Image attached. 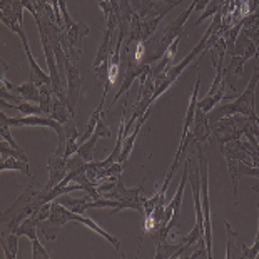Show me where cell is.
Segmentation results:
<instances>
[{
	"instance_id": "cell-24",
	"label": "cell",
	"mask_w": 259,
	"mask_h": 259,
	"mask_svg": "<svg viewBox=\"0 0 259 259\" xmlns=\"http://www.w3.org/2000/svg\"><path fill=\"white\" fill-rule=\"evenodd\" d=\"M224 84L219 87V91L214 94V96H206L204 99H201V101H197V107H201L204 112H211L214 107L218 106L219 102L223 101V99H226V94H224Z\"/></svg>"
},
{
	"instance_id": "cell-5",
	"label": "cell",
	"mask_w": 259,
	"mask_h": 259,
	"mask_svg": "<svg viewBox=\"0 0 259 259\" xmlns=\"http://www.w3.org/2000/svg\"><path fill=\"white\" fill-rule=\"evenodd\" d=\"M38 219L35 214H32V216H29L27 219H24L20 224H19V228L14 231L15 234L19 236H27V238L30 239L32 242V257L34 259H51V254L46 251V247H44L40 244V241H38L37 238V234H38Z\"/></svg>"
},
{
	"instance_id": "cell-21",
	"label": "cell",
	"mask_w": 259,
	"mask_h": 259,
	"mask_svg": "<svg viewBox=\"0 0 259 259\" xmlns=\"http://www.w3.org/2000/svg\"><path fill=\"white\" fill-rule=\"evenodd\" d=\"M51 117L59 120L60 124H67L70 119H74V115L70 114L67 104L60 101L59 97L54 96V104H52V111H51Z\"/></svg>"
},
{
	"instance_id": "cell-28",
	"label": "cell",
	"mask_w": 259,
	"mask_h": 259,
	"mask_svg": "<svg viewBox=\"0 0 259 259\" xmlns=\"http://www.w3.org/2000/svg\"><path fill=\"white\" fill-rule=\"evenodd\" d=\"M224 228H226V234H228V246H226V257L233 259L238 256V251H236V239H238V233L236 229H233L228 221H224Z\"/></svg>"
},
{
	"instance_id": "cell-26",
	"label": "cell",
	"mask_w": 259,
	"mask_h": 259,
	"mask_svg": "<svg viewBox=\"0 0 259 259\" xmlns=\"http://www.w3.org/2000/svg\"><path fill=\"white\" fill-rule=\"evenodd\" d=\"M52 104H54V91H52V85L51 84L40 85V101H38V106H40L44 115H51Z\"/></svg>"
},
{
	"instance_id": "cell-13",
	"label": "cell",
	"mask_w": 259,
	"mask_h": 259,
	"mask_svg": "<svg viewBox=\"0 0 259 259\" xmlns=\"http://www.w3.org/2000/svg\"><path fill=\"white\" fill-rule=\"evenodd\" d=\"M22 46H24V51H25V56H27V60H29V65H30V77L29 80H32L34 84H37L38 87L40 85H46V84H51V75H49V72H46L40 65L37 64V60L34 59V56H32L30 52V46H29V40L27 42H22Z\"/></svg>"
},
{
	"instance_id": "cell-16",
	"label": "cell",
	"mask_w": 259,
	"mask_h": 259,
	"mask_svg": "<svg viewBox=\"0 0 259 259\" xmlns=\"http://www.w3.org/2000/svg\"><path fill=\"white\" fill-rule=\"evenodd\" d=\"M226 162H228V170H229V176H231V181H233V192H234V199L238 204V184H239V179L242 176H246V170L251 164H246V162H241L238 159H233V157H226Z\"/></svg>"
},
{
	"instance_id": "cell-18",
	"label": "cell",
	"mask_w": 259,
	"mask_h": 259,
	"mask_svg": "<svg viewBox=\"0 0 259 259\" xmlns=\"http://www.w3.org/2000/svg\"><path fill=\"white\" fill-rule=\"evenodd\" d=\"M234 54H236V56L246 57L247 60L256 59V57H259V47L247 35L239 34L238 38H236V44H234ZM234 54H233V56H234Z\"/></svg>"
},
{
	"instance_id": "cell-14",
	"label": "cell",
	"mask_w": 259,
	"mask_h": 259,
	"mask_svg": "<svg viewBox=\"0 0 259 259\" xmlns=\"http://www.w3.org/2000/svg\"><path fill=\"white\" fill-rule=\"evenodd\" d=\"M199 87H201V72L197 74V79H196V85H194V91L191 94V101H189V107H187V112H186V117H184V125H183V134H181V141L186 139V136L189 134L191 131V125H192V120H194V114H196V109H197V94H199Z\"/></svg>"
},
{
	"instance_id": "cell-12",
	"label": "cell",
	"mask_w": 259,
	"mask_h": 259,
	"mask_svg": "<svg viewBox=\"0 0 259 259\" xmlns=\"http://www.w3.org/2000/svg\"><path fill=\"white\" fill-rule=\"evenodd\" d=\"M2 85L12 94H19L24 101H29V102L40 101V87H38L37 84H34L32 80L25 82V84H22V85H14V84H10V80H7L2 75Z\"/></svg>"
},
{
	"instance_id": "cell-11",
	"label": "cell",
	"mask_w": 259,
	"mask_h": 259,
	"mask_svg": "<svg viewBox=\"0 0 259 259\" xmlns=\"http://www.w3.org/2000/svg\"><path fill=\"white\" fill-rule=\"evenodd\" d=\"M191 132H192V137H194V144H206L212 136L209 117L201 107L196 109L194 120H192V125H191Z\"/></svg>"
},
{
	"instance_id": "cell-4",
	"label": "cell",
	"mask_w": 259,
	"mask_h": 259,
	"mask_svg": "<svg viewBox=\"0 0 259 259\" xmlns=\"http://www.w3.org/2000/svg\"><path fill=\"white\" fill-rule=\"evenodd\" d=\"M89 34V27L84 22H74V25L67 27L62 32V38H60V44H62L65 54L69 56V59L72 60L74 64H79L80 54H82V44H84L85 35Z\"/></svg>"
},
{
	"instance_id": "cell-19",
	"label": "cell",
	"mask_w": 259,
	"mask_h": 259,
	"mask_svg": "<svg viewBox=\"0 0 259 259\" xmlns=\"http://www.w3.org/2000/svg\"><path fill=\"white\" fill-rule=\"evenodd\" d=\"M75 223H80V224H84L85 228H89L91 231H94L96 234H99L101 238H104L107 242H111V244L115 247V249H120V241L115 238V236H112V234H109L107 231H104L101 226H99L96 221H92L91 218H87V216H84V214H77L75 216Z\"/></svg>"
},
{
	"instance_id": "cell-17",
	"label": "cell",
	"mask_w": 259,
	"mask_h": 259,
	"mask_svg": "<svg viewBox=\"0 0 259 259\" xmlns=\"http://www.w3.org/2000/svg\"><path fill=\"white\" fill-rule=\"evenodd\" d=\"M112 32L114 30L107 29V27H106V30H104L102 42H101V46H99L97 54H96V57H94V62H92V70H94V72H96V70L101 67L102 64H106L107 60H111V56H112V52H111V35H112Z\"/></svg>"
},
{
	"instance_id": "cell-2",
	"label": "cell",
	"mask_w": 259,
	"mask_h": 259,
	"mask_svg": "<svg viewBox=\"0 0 259 259\" xmlns=\"http://www.w3.org/2000/svg\"><path fill=\"white\" fill-rule=\"evenodd\" d=\"M197 159H199V170H201V201H202V212H204V239L209 259L212 257V223H211V201H209V161L207 151L204 144H197Z\"/></svg>"
},
{
	"instance_id": "cell-9",
	"label": "cell",
	"mask_w": 259,
	"mask_h": 259,
	"mask_svg": "<svg viewBox=\"0 0 259 259\" xmlns=\"http://www.w3.org/2000/svg\"><path fill=\"white\" fill-rule=\"evenodd\" d=\"M247 62L246 57L242 56H231L228 67L223 69V84L233 89V92L238 91V80L244 75V64Z\"/></svg>"
},
{
	"instance_id": "cell-23",
	"label": "cell",
	"mask_w": 259,
	"mask_h": 259,
	"mask_svg": "<svg viewBox=\"0 0 259 259\" xmlns=\"http://www.w3.org/2000/svg\"><path fill=\"white\" fill-rule=\"evenodd\" d=\"M101 139V136H99L97 131H94V134L87 139L84 144H80L79 151H77V154H80L82 157H84L85 162H92L94 161V152H96V144L97 141Z\"/></svg>"
},
{
	"instance_id": "cell-30",
	"label": "cell",
	"mask_w": 259,
	"mask_h": 259,
	"mask_svg": "<svg viewBox=\"0 0 259 259\" xmlns=\"http://www.w3.org/2000/svg\"><path fill=\"white\" fill-rule=\"evenodd\" d=\"M96 131L99 132V136L104 137V139H111V137H112V131L107 127V124H106V117H104V112H102L101 117H99V122H97Z\"/></svg>"
},
{
	"instance_id": "cell-7",
	"label": "cell",
	"mask_w": 259,
	"mask_h": 259,
	"mask_svg": "<svg viewBox=\"0 0 259 259\" xmlns=\"http://www.w3.org/2000/svg\"><path fill=\"white\" fill-rule=\"evenodd\" d=\"M84 91V80L80 77L79 64H74L69 59L67 62V107L72 115H75L77 101H79L80 94Z\"/></svg>"
},
{
	"instance_id": "cell-6",
	"label": "cell",
	"mask_w": 259,
	"mask_h": 259,
	"mask_svg": "<svg viewBox=\"0 0 259 259\" xmlns=\"http://www.w3.org/2000/svg\"><path fill=\"white\" fill-rule=\"evenodd\" d=\"M122 62H127V67H125V74H124V79H122V84H120L117 94H115V97L112 99V104H115L119 101L120 97L124 96V94H127V91L131 89L132 82L136 79H139L141 75L147 74L149 70H151V64H144V62H139V60H136L134 57L127 54L125 57H122Z\"/></svg>"
},
{
	"instance_id": "cell-8",
	"label": "cell",
	"mask_w": 259,
	"mask_h": 259,
	"mask_svg": "<svg viewBox=\"0 0 259 259\" xmlns=\"http://www.w3.org/2000/svg\"><path fill=\"white\" fill-rule=\"evenodd\" d=\"M142 191H144V179L141 181V184L137 187H125L122 176H119L117 181H115V186L109 192H106L104 197L115 201H144L146 197L141 196Z\"/></svg>"
},
{
	"instance_id": "cell-15",
	"label": "cell",
	"mask_w": 259,
	"mask_h": 259,
	"mask_svg": "<svg viewBox=\"0 0 259 259\" xmlns=\"http://www.w3.org/2000/svg\"><path fill=\"white\" fill-rule=\"evenodd\" d=\"M221 152L224 154V157H233V159H238L241 162L254 166V162H252V159L249 157V154L242 149V137L241 139H234V141H229V142H226V144H223Z\"/></svg>"
},
{
	"instance_id": "cell-27",
	"label": "cell",
	"mask_w": 259,
	"mask_h": 259,
	"mask_svg": "<svg viewBox=\"0 0 259 259\" xmlns=\"http://www.w3.org/2000/svg\"><path fill=\"white\" fill-rule=\"evenodd\" d=\"M0 170H2V172H5V170H19V172H24L25 176H30L29 162L20 161V159H15V157L2 159V164H0Z\"/></svg>"
},
{
	"instance_id": "cell-10",
	"label": "cell",
	"mask_w": 259,
	"mask_h": 259,
	"mask_svg": "<svg viewBox=\"0 0 259 259\" xmlns=\"http://www.w3.org/2000/svg\"><path fill=\"white\" fill-rule=\"evenodd\" d=\"M47 170H49V181H47V184L44 186V189L49 192L52 187H56L60 181L67 176V172H69L67 170V157L52 154L47 161Z\"/></svg>"
},
{
	"instance_id": "cell-20",
	"label": "cell",
	"mask_w": 259,
	"mask_h": 259,
	"mask_svg": "<svg viewBox=\"0 0 259 259\" xmlns=\"http://www.w3.org/2000/svg\"><path fill=\"white\" fill-rule=\"evenodd\" d=\"M166 15H167V12L159 14V15H152V17H147V19H142L141 32H139V42H147L149 38L156 34L157 27L161 25V22Z\"/></svg>"
},
{
	"instance_id": "cell-29",
	"label": "cell",
	"mask_w": 259,
	"mask_h": 259,
	"mask_svg": "<svg viewBox=\"0 0 259 259\" xmlns=\"http://www.w3.org/2000/svg\"><path fill=\"white\" fill-rule=\"evenodd\" d=\"M0 154H2V159L15 157V159H20V161L29 162V159H27V154L24 152V149H15L12 146H9L4 139H2V144H0Z\"/></svg>"
},
{
	"instance_id": "cell-25",
	"label": "cell",
	"mask_w": 259,
	"mask_h": 259,
	"mask_svg": "<svg viewBox=\"0 0 259 259\" xmlns=\"http://www.w3.org/2000/svg\"><path fill=\"white\" fill-rule=\"evenodd\" d=\"M2 104V107H10V109H17L19 112H22L24 115H44L40 106H34V102H29V101H22L17 106H12V104H9L7 101H0Z\"/></svg>"
},
{
	"instance_id": "cell-1",
	"label": "cell",
	"mask_w": 259,
	"mask_h": 259,
	"mask_svg": "<svg viewBox=\"0 0 259 259\" xmlns=\"http://www.w3.org/2000/svg\"><path fill=\"white\" fill-rule=\"evenodd\" d=\"M259 84V65H254V70H252L251 80L249 84L246 85V89L242 94H238L234 97V101H231L224 106L214 107L211 112H207L209 122L214 124L218 122L219 119L223 117H229V115L234 114H241V115H247V117H256V87Z\"/></svg>"
},
{
	"instance_id": "cell-31",
	"label": "cell",
	"mask_w": 259,
	"mask_h": 259,
	"mask_svg": "<svg viewBox=\"0 0 259 259\" xmlns=\"http://www.w3.org/2000/svg\"><path fill=\"white\" fill-rule=\"evenodd\" d=\"M252 119H254L256 122H257V125H259V117H257V115H256V117H252Z\"/></svg>"
},
{
	"instance_id": "cell-3",
	"label": "cell",
	"mask_w": 259,
	"mask_h": 259,
	"mask_svg": "<svg viewBox=\"0 0 259 259\" xmlns=\"http://www.w3.org/2000/svg\"><path fill=\"white\" fill-rule=\"evenodd\" d=\"M77 214L72 212L70 209L62 206L57 201H52V207H51V214H49L47 219L38 223V234L44 236L47 241H56L59 231L64 228L65 224L70 221H75Z\"/></svg>"
},
{
	"instance_id": "cell-22",
	"label": "cell",
	"mask_w": 259,
	"mask_h": 259,
	"mask_svg": "<svg viewBox=\"0 0 259 259\" xmlns=\"http://www.w3.org/2000/svg\"><path fill=\"white\" fill-rule=\"evenodd\" d=\"M2 249L4 256L9 259H15L19 256V236L15 233H10L7 236H2Z\"/></svg>"
}]
</instances>
